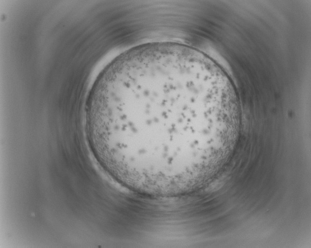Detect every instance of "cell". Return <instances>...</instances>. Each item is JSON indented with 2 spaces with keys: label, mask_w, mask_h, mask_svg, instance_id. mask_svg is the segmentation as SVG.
<instances>
[{
  "label": "cell",
  "mask_w": 311,
  "mask_h": 248,
  "mask_svg": "<svg viewBox=\"0 0 311 248\" xmlns=\"http://www.w3.org/2000/svg\"><path fill=\"white\" fill-rule=\"evenodd\" d=\"M204 104L178 83L147 85L106 106L103 126L106 141L121 153L145 162L168 164L184 157L186 142L175 120L186 108Z\"/></svg>",
  "instance_id": "1"
}]
</instances>
